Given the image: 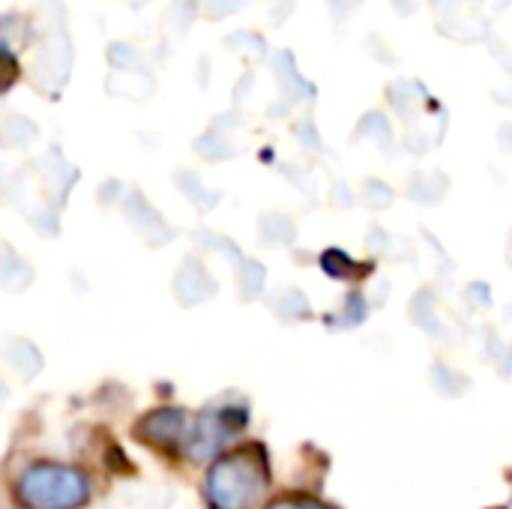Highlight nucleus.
<instances>
[{
    "instance_id": "nucleus-2",
    "label": "nucleus",
    "mask_w": 512,
    "mask_h": 509,
    "mask_svg": "<svg viewBox=\"0 0 512 509\" xmlns=\"http://www.w3.org/2000/svg\"><path fill=\"white\" fill-rule=\"evenodd\" d=\"M207 489L213 509H252L267 489V477L258 459L228 456L210 471Z\"/></svg>"
},
{
    "instance_id": "nucleus-3",
    "label": "nucleus",
    "mask_w": 512,
    "mask_h": 509,
    "mask_svg": "<svg viewBox=\"0 0 512 509\" xmlns=\"http://www.w3.org/2000/svg\"><path fill=\"white\" fill-rule=\"evenodd\" d=\"M273 509H300V507H291V504H279V507H273Z\"/></svg>"
},
{
    "instance_id": "nucleus-1",
    "label": "nucleus",
    "mask_w": 512,
    "mask_h": 509,
    "mask_svg": "<svg viewBox=\"0 0 512 509\" xmlns=\"http://www.w3.org/2000/svg\"><path fill=\"white\" fill-rule=\"evenodd\" d=\"M18 495L30 509H75L90 495V483L81 471L63 465H33L21 483Z\"/></svg>"
}]
</instances>
